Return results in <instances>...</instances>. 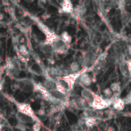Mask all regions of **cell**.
<instances>
[{
  "instance_id": "1",
  "label": "cell",
  "mask_w": 131,
  "mask_h": 131,
  "mask_svg": "<svg viewBox=\"0 0 131 131\" xmlns=\"http://www.w3.org/2000/svg\"><path fill=\"white\" fill-rule=\"evenodd\" d=\"M81 95L83 98L86 100L89 105V107L95 111H101L105 108H107L108 107L113 104V103L117 98H118L114 95L110 99L103 98L102 97L97 95V94H95L87 88L82 89Z\"/></svg>"
},
{
  "instance_id": "2",
  "label": "cell",
  "mask_w": 131,
  "mask_h": 131,
  "mask_svg": "<svg viewBox=\"0 0 131 131\" xmlns=\"http://www.w3.org/2000/svg\"><path fill=\"white\" fill-rule=\"evenodd\" d=\"M88 68H84L82 71H81L78 73L76 74H70L67 76L62 77V78H59L56 80L57 83L65 91L66 93L70 92L73 88L75 84V83L77 82L78 78L80 77V75Z\"/></svg>"
},
{
  "instance_id": "3",
  "label": "cell",
  "mask_w": 131,
  "mask_h": 131,
  "mask_svg": "<svg viewBox=\"0 0 131 131\" xmlns=\"http://www.w3.org/2000/svg\"><path fill=\"white\" fill-rule=\"evenodd\" d=\"M5 71L7 74L12 78H16L21 72V68L17 60L13 58H8L5 62Z\"/></svg>"
},
{
  "instance_id": "4",
  "label": "cell",
  "mask_w": 131,
  "mask_h": 131,
  "mask_svg": "<svg viewBox=\"0 0 131 131\" xmlns=\"http://www.w3.org/2000/svg\"><path fill=\"white\" fill-rule=\"evenodd\" d=\"M8 99L12 101L15 104V106L17 108V111L20 112V113H22L24 114H26V115H28L31 117H33L35 121H39L38 117L36 116V114L35 113V111H33L32 107H31V105L29 104H26V103H21V102H18V101H16L15 99H13L12 97H8Z\"/></svg>"
},
{
  "instance_id": "5",
  "label": "cell",
  "mask_w": 131,
  "mask_h": 131,
  "mask_svg": "<svg viewBox=\"0 0 131 131\" xmlns=\"http://www.w3.org/2000/svg\"><path fill=\"white\" fill-rule=\"evenodd\" d=\"M18 87L25 93L35 92V82L28 79H21L17 81Z\"/></svg>"
},
{
  "instance_id": "6",
  "label": "cell",
  "mask_w": 131,
  "mask_h": 131,
  "mask_svg": "<svg viewBox=\"0 0 131 131\" xmlns=\"http://www.w3.org/2000/svg\"><path fill=\"white\" fill-rule=\"evenodd\" d=\"M86 70L80 75V77L78 78V79L77 81V82H78V84L81 86L84 87V88L89 87L91 84V83H92V78L88 74V73L86 72Z\"/></svg>"
},
{
  "instance_id": "7",
  "label": "cell",
  "mask_w": 131,
  "mask_h": 131,
  "mask_svg": "<svg viewBox=\"0 0 131 131\" xmlns=\"http://www.w3.org/2000/svg\"><path fill=\"white\" fill-rule=\"evenodd\" d=\"M74 6L72 2L70 0H64L61 2V8H59V13L72 14L74 12Z\"/></svg>"
},
{
  "instance_id": "8",
  "label": "cell",
  "mask_w": 131,
  "mask_h": 131,
  "mask_svg": "<svg viewBox=\"0 0 131 131\" xmlns=\"http://www.w3.org/2000/svg\"><path fill=\"white\" fill-rule=\"evenodd\" d=\"M71 105L72 107H74V108H76V109L82 110V111H85V110L89 108V105H88V102L82 97H78L76 100L71 101Z\"/></svg>"
},
{
  "instance_id": "9",
  "label": "cell",
  "mask_w": 131,
  "mask_h": 131,
  "mask_svg": "<svg viewBox=\"0 0 131 131\" xmlns=\"http://www.w3.org/2000/svg\"><path fill=\"white\" fill-rule=\"evenodd\" d=\"M15 117H16V119L20 123H21L23 124H33L37 121L33 117H30L28 115L24 114L22 113H20L18 111H17V113L15 114Z\"/></svg>"
},
{
  "instance_id": "10",
  "label": "cell",
  "mask_w": 131,
  "mask_h": 131,
  "mask_svg": "<svg viewBox=\"0 0 131 131\" xmlns=\"http://www.w3.org/2000/svg\"><path fill=\"white\" fill-rule=\"evenodd\" d=\"M42 86L48 91H53L56 89V80H54L52 78H47L43 82Z\"/></svg>"
},
{
  "instance_id": "11",
  "label": "cell",
  "mask_w": 131,
  "mask_h": 131,
  "mask_svg": "<svg viewBox=\"0 0 131 131\" xmlns=\"http://www.w3.org/2000/svg\"><path fill=\"white\" fill-rule=\"evenodd\" d=\"M119 69L121 73L122 74L123 76L126 77V78H130V71L127 64L126 61H121L119 64Z\"/></svg>"
},
{
  "instance_id": "12",
  "label": "cell",
  "mask_w": 131,
  "mask_h": 131,
  "mask_svg": "<svg viewBox=\"0 0 131 131\" xmlns=\"http://www.w3.org/2000/svg\"><path fill=\"white\" fill-rule=\"evenodd\" d=\"M18 53H19V55L24 58V59H28V57H29V51H28V48H27V46L24 44V45H19L18 46Z\"/></svg>"
},
{
  "instance_id": "13",
  "label": "cell",
  "mask_w": 131,
  "mask_h": 131,
  "mask_svg": "<svg viewBox=\"0 0 131 131\" xmlns=\"http://www.w3.org/2000/svg\"><path fill=\"white\" fill-rule=\"evenodd\" d=\"M112 105H113V108L116 111H124V109L125 107L124 101V99H121V98H117Z\"/></svg>"
},
{
  "instance_id": "14",
  "label": "cell",
  "mask_w": 131,
  "mask_h": 131,
  "mask_svg": "<svg viewBox=\"0 0 131 131\" xmlns=\"http://www.w3.org/2000/svg\"><path fill=\"white\" fill-rule=\"evenodd\" d=\"M41 50L43 53L46 54H51L54 53V51H53V48L51 47V45L47 42H45V41L41 44Z\"/></svg>"
},
{
  "instance_id": "15",
  "label": "cell",
  "mask_w": 131,
  "mask_h": 131,
  "mask_svg": "<svg viewBox=\"0 0 131 131\" xmlns=\"http://www.w3.org/2000/svg\"><path fill=\"white\" fill-rule=\"evenodd\" d=\"M81 65L78 61H73L69 65V71L71 74H76L81 71Z\"/></svg>"
},
{
  "instance_id": "16",
  "label": "cell",
  "mask_w": 131,
  "mask_h": 131,
  "mask_svg": "<svg viewBox=\"0 0 131 131\" xmlns=\"http://www.w3.org/2000/svg\"><path fill=\"white\" fill-rule=\"evenodd\" d=\"M60 38H61V39L65 44H67V45H69L71 43V41H72V37H71V35L68 31H63V32L61 34Z\"/></svg>"
},
{
  "instance_id": "17",
  "label": "cell",
  "mask_w": 131,
  "mask_h": 131,
  "mask_svg": "<svg viewBox=\"0 0 131 131\" xmlns=\"http://www.w3.org/2000/svg\"><path fill=\"white\" fill-rule=\"evenodd\" d=\"M84 125L87 128H93L95 125H97V119L96 117H88L84 119Z\"/></svg>"
},
{
  "instance_id": "18",
  "label": "cell",
  "mask_w": 131,
  "mask_h": 131,
  "mask_svg": "<svg viewBox=\"0 0 131 131\" xmlns=\"http://www.w3.org/2000/svg\"><path fill=\"white\" fill-rule=\"evenodd\" d=\"M110 89L111 90V91L114 94H117L120 93L121 90V83L120 82H114V83H112L111 84V86H110Z\"/></svg>"
},
{
  "instance_id": "19",
  "label": "cell",
  "mask_w": 131,
  "mask_h": 131,
  "mask_svg": "<svg viewBox=\"0 0 131 131\" xmlns=\"http://www.w3.org/2000/svg\"><path fill=\"white\" fill-rule=\"evenodd\" d=\"M103 94L104 95V98H107V99H110L113 97L114 94L113 92L111 91V90L110 89V88H105L104 91H103Z\"/></svg>"
},
{
  "instance_id": "20",
  "label": "cell",
  "mask_w": 131,
  "mask_h": 131,
  "mask_svg": "<svg viewBox=\"0 0 131 131\" xmlns=\"http://www.w3.org/2000/svg\"><path fill=\"white\" fill-rule=\"evenodd\" d=\"M41 128V124L40 121H36L32 125V131H40Z\"/></svg>"
},
{
  "instance_id": "21",
  "label": "cell",
  "mask_w": 131,
  "mask_h": 131,
  "mask_svg": "<svg viewBox=\"0 0 131 131\" xmlns=\"http://www.w3.org/2000/svg\"><path fill=\"white\" fill-rule=\"evenodd\" d=\"M117 5H118V8L121 9V12H124L125 10V8H126V2L125 1H119L117 2Z\"/></svg>"
},
{
  "instance_id": "22",
  "label": "cell",
  "mask_w": 131,
  "mask_h": 131,
  "mask_svg": "<svg viewBox=\"0 0 131 131\" xmlns=\"http://www.w3.org/2000/svg\"><path fill=\"white\" fill-rule=\"evenodd\" d=\"M124 101L125 105L126 104H131V90L130 93L128 94V95L124 99Z\"/></svg>"
},
{
  "instance_id": "23",
  "label": "cell",
  "mask_w": 131,
  "mask_h": 131,
  "mask_svg": "<svg viewBox=\"0 0 131 131\" xmlns=\"http://www.w3.org/2000/svg\"><path fill=\"white\" fill-rule=\"evenodd\" d=\"M46 3H47V2H46L45 0H39V1L38 2V5L40 8H43Z\"/></svg>"
},
{
  "instance_id": "24",
  "label": "cell",
  "mask_w": 131,
  "mask_h": 131,
  "mask_svg": "<svg viewBox=\"0 0 131 131\" xmlns=\"http://www.w3.org/2000/svg\"><path fill=\"white\" fill-rule=\"evenodd\" d=\"M51 15L49 14V13H48V12H45L43 15H42V16H41V18H43V19H45V20H47V19H49L50 18H51Z\"/></svg>"
},
{
  "instance_id": "25",
  "label": "cell",
  "mask_w": 131,
  "mask_h": 131,
  "mask_svg": "<svg viewBox=\"0 0 131 131\" xmlns=\"http://www.w3.org/2000/svg\"><path fill=\"white\" fill-rule=\"evenodd\" d=\"M4 84H5V79H1V81H0V92L3 90Z\"/></svg>"
},
{
  "instance_id": "26",
  "label": "cell",
  "mask_w": 131,
  "mask_h": 131,
  "mask_svg": "<svg viewBox=\"0 0 131 131\" xmlns=\"http://www.w3.org/2000/svg\"><path fill=\"white\" fill-rule=\"evenodd\" d=\"M126 61H127V66H128V68H129V71H130V74L131 78V60H127Z\"/></svg>"
},
{
  "instance_id": "27",
  "label": "cell",
  "mask_w": 131,
  "mask_h": 131,
  "mask_svg": "<svg viewBox=\"0 0 131 131\" xmlns=\"http://www.w3.org/2000/svg\"><path fill=\"white\" fill-rule=\"evenodd\" d=\"M45 111L44 109H40V110H38V114H39V115H41V116L45 115Z\"/></svg>"
},
{
  "instance_id": "28",
  "label": "cell",
  "mask_w": 131,
  "mask_h": 131,
  "mask_svg": "<svg viewBox=\"0 0 131 131\" xmlns=\"http://www.w3.org/2000/svg\"><path fill=\"white\" fill-rule=\"evenodd\" d=\"M127 52H128L129 55H130L131 56V45H129L127 46Z\"/></svg>"
},
{
  "instance_id": "29",
  "label": "cell",
  "mask_w": 131,
  "mask_h": 131,
  "mask_svg": "<svg viewBox=\"0 0 131 131\" xmlns=\"http://www.w3.org/2000/svg\"><path fill=\"white\" fill-rule=\"evenodd\" d=\"M106 131H115V129L114 127H108Z\"/></svg>"
},
{
  "instance_id": "30",
  "label": "cell",
  "mask_w": 131,
  "mask_h": 131,
  "mask_svg": "<svg viewBox=\"0 0 131 131\" xmlns=\"http://www.w3.org/2000/svg\"><path fill=\"white\" fill-rule=\"evenodd\" d=\"M48 61L49 64H54V61L52 58H48Z\"/></svg>"
},
{
  "instance_id": "31",
  "label": "cell",
  "mask_w": 131,
  "mask_h": 131,
  "mask_svg": "<svg viewBox=\"0 0 131 131\" xmlns=\"http://www.w3.org/2000/svg\"><path fill=\"white\" fill-rule=\"evenodd\" d=\"M2 124H1V120H0V131H2Z\"/></svg>"
},
{
  "instance_id": "32",
  "label": "cell",
  "mask_w": 131,
  "mask_h": 131,
  "mask_svg": "<svg viewBox=\"0 0 131 131\" xmlns=\"http://www.w3.org/2000/svg\"><path fill=\"white\" fill-rule=\"evenodd\" d=\"M76 131H82V130H81V129H79V130H78Z\"/></svg>"
}]
</instances>
